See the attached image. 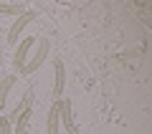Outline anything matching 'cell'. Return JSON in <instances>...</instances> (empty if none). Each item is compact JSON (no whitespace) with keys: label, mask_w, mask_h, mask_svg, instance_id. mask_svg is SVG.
<instances>
[{"label":"cell","mask_w":152,"mask_h":134,"mask_svg":"<svg viewBox=\"0 0 152 134\" xmlns=\"http://www.w3.org/2000/svg\"><path fill=\"white\" fill-rule=\"evenodd\" d=\"M58 124H61V99H53L48 109V122H46V132L48 134H58Z\"/></svg>","instance_id":"obj_4"},{"label":"cell","mask_w":152,"mask_h":134,"mask_svg":"<svg viewBox=\"0 0 152 134\" xmlns=\"http://www.w3.org/2000/svg\"><path fill=\"white\" fill-rule=\"evenodd\" d=\"M33 20H36V13H33V10H26L23 15H18L15 20H13L10 31H8V41H10V43H15V41H18V36L23 33V28H26L28 23H33Z\"/></svg>","instance_id":"obj_3"},{"label":"cell","mask_w":152,"mask_h":134,"mask_svg":"<svg viewBox=\"0 0 152 134\" xmlns=\"http://www.w3.org/2000/svg\"><path fill=\"white\" fill-rule=\"evenodd\" d=\"M36 41H38V38L28 36V38H23V41H20V46L15 48V61H13V63H15V68H18V71H23V66L28 63V53H31V51L36 48Z\"/></svg>","instance_id":"obj_2"},{"label":"cell","mask_w":152,"mask_h":134,"mask_svg":"<svg viewBox=\"0 0 152 134\" xmlns=\"http://www.w3.org/2000/svg\"><path fill=\"white\" fill-rule=\"evenodd\" d=\"M0 13H3V15H23V13H26V8L23 5H18V3H0Z\"/></svg>","instance_id":"obj_9"},{"label":"cell","mask_w":152,"mask_h":134,"mask_svg":"<svg viewBox=\"0 0 152 134\" xmlns=\"http://www.w3.org/2000/svg\"><path fill=\"white\" fill-rule=\"evenodd\" d=\"M48 48H51L48 41H46V38H38V41H36V48H33L31 61L23 66V74H33V71L41 68V66H43V61H46V56H48Z\"/></svg>","instance_id":"obj_1"},{"label":"cell","mask_w":152,"mask_h":134,"mask_svg":"<svg viewBox=\"0 0 152 134\" xmlns=\"http://www.w3.org/2000/svg\"><path fill=\"white\" fill-rule=\"evenodd\" d=\"M61 124L66 127L69 134H79L76 132V124H74V117H71V101L69 99H61Z\"/></svg>","instance_id":"obj_6"},{"label":"cell","mask_w":152,"mask_h":134,"mask_svg":"<svg viewBox=\"0 0 152 134\" xmlns=\"http://www.w3.org/2000/svg\"><path fill=\"white\" fill-rule=\"evenodd\" d=\"M53 71H56V81H53V96L61 99L64 94V86H66V68H64V61L56 58L53 61Z\"/></svg>","instance_id":"obj_5"},{"label":"cell","mask_w":152,"mask_h":134,"mask_svg":"<svg viewBox=\"0 0 152 134\" xmlns=\"http://www.w3.org/2000/svg\"><path fill=\"white\" fill-rule=\"evenodd\" d=\"M31 117H33V109H26V111L15 119V124H13V134H26L28 124H31Z\"/></svg>","instance_id":"obj_8"},{"label":"cell","mask_w":152,"mask_h":134,"mask_svg":"<svg viewBox=\"0 0 152 134\" xmlns=\"http://www.w3.org/2000/svg\"><path fill=\"white\" fill-rule=\"evenodd\" d=\"M13 84H15V76H3L0 79V109L8 106V94H10Z\"/></svg>","instance_id":"obj_7"},{"label":"cell","mask_w":152,"mask_h":134,"mask_svg":"<svg viewBox=\"0 0 152 134\" xmlns=\"http://www.w3.org/2000/svg\"><path fill=\"white\" fill-rule=\"evenodd\" d=\"M0 134H13V124L8 122V117H0Z\"/></svg>","instance_id":"obj_10"}]
</instances>
